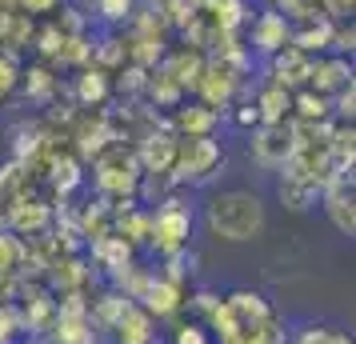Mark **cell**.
Here are the masks:
<instances>
[{
  "label": "cell",
  "mask_w": 356,
  "mask_h": 344,
  "mask_svg": "<svg viewBox=\"0 0 356 344\" xmlns=\"http://www.w3.org/2000/svg\"><path fill=\"white\" fill-rule=\"evenodd\" d=\"M200 224L220 245H252L268 229V208H264V197L252 188H220V193H209L200 208Z\"/></svg>",
  "instance_id": "6da1fadb"
},
{
  "label": "cell",
  "mask_w": 356,
  "mask_h": 344,
  "mask_svg": "<svg viewBox=\"0 0 356 344\" xmlns=\"http://www.w3.org/2000/svg\"><path fill=\"white\" fill-rule=\"evenodd\" d=\"M212 325L225 336V344H264V336L273 332V309L257 293H232L216 304Z\"/></svg>",
  "instance_id": "7a4b0ae2"
},
{
  "label": "cell",
  "mask_w": 356,
  "mask_h": 344,
  "mask_svg": "<svg viewBox=\"0 0 356 344\" xmlns=\"http://www.w3.org/2000/svg\"><path fill=\"white\" fill-rule=\"evenodd\" d=\"M292 148H296V132L284 120H264L248 145V156L260 164V168H284L292 161Z\"/></svg>",
  "instance_id": "3957f363"
},
{
  "label": "cell",
  "mask_w": 356,
  "mask_h": 344,
  "mask_svg": "<svg viewBox=\"0 0 356 344\" xmlns=\"http://www.w3.org/2000/svg\"><path fill=\"white\" fill-rule=\"evenodd\" d=\"M156 248H161L164 256H177L180 248L188 245V232H193V208L184 213L177 208V200H168L161 213H156Z\"/></svg>",
  "instance_id": "277c9868"
},
{
  "label": "cell",
  "mask_w": 356,
  "mask_h": 344,
  "mask_svg": "<svg viewBox=\"0 0 356 344\" xmlns=\"http://www.w3.org/2000/svg\"><path fill=\"white\" fill-rule=\"evenodd\" d=\"M353 177L344 181V172H337V181L324 188V213L332 220V229L344 232V236H353L356 232V208H353Z\"/></svg>",
  "instance_id": "5b68a950"
},
{
  "label": "cell",
  "mask_w": 356,
  "mask_h": 344,
  "mask_svg": "<svg viewBox=\"0 0 356 344\" xmlns=\"http://www.w3.org/2000/svg\"><path fill=\"white\" fill-rule=\"evenodd\" d=\"M252 44H257L264 56H276L292 44V28H289V17L276 13V8H264L257 20H252Z\"/></svg>",
  "instance_id": "8992f818"
},
{
  "label": "cell",
  "mask_w": 356,
  "mask_h": 344,
  "mask_svg": "<svg viewBox=\"0 0 356 344\" xmlns=\"http://www.w3.org/2000/svg\"><path fill=\"white\" fill-rule=\"evenodd\" d=\"M24 256H29V252H24V245H20V236L0 229V309L13 300V293H17Z\"/></svg>",
  "instance_id": "52a82bcc"
},
{
  "label": "cell",
  "mask_w": 356,
  "mask_h": 344,
  "mask_svg": "<svg viewBox=\"0 0 356 344\" xmlns=\"http://www.w3.org/2000/svg\"><path fill=\"white\" fill-rule=\"evenodd\" d=\"M120 344H152V316L136 304H124V316H120Z\"/></svg>",
  "instance_id": "ba28073f"
},
{
  "label": "cell",
  "mask_w": 356,
  "mask_h": 344,
  "mask_svg": "<svg viewBox=\"0 0 356 344\" xmlns=\"http://www.w3.org/2000/svg\"><path fill=\"white\" fill-rule=\"evenodd\" d=\"M180 309V288L172 280H152L148 284V300H145V312L148 316H172Z\"/></svg>",
  "instance_id": "9c48e42d"
},
{
  "label": "cell",
  "mask_w": 356,
  "mask_h": 344,
  "mask_svg": "<svg viewBox=\"0 0 356 344\" xmlns=\"http://www.w3.org/2000/svg\"><path fill=\"white\" fill-rule=\"evenodd\" d=\"M17 184H13V168L0 172V229L13 224V213H17Z\"/></svg>",
  "instance_id": "30bf717a"
},
{
  "label": "cell",
  "mask_w": 356,
  "mask_h": 344,
  "mask_svg": "<svg viewBox=\"0 0 356 344\" xmlns=\"http://www.w3.org/2000/svg\"><path fill=\"white\" fill-rule=\"evenodd\" d=\"M300 344H353L344 332H332V328H308V336H300Z\"/></svg>",
  "instance_id": "8fae6325"
},
{
  "label": "cell",
  "mask_w": 356,
  "mask_h": 344,
  "mask_svg": "<svg viewBox=\"0 0 356 344\" xmlns=\"http://www.w3.org/2000/svg\"><path fill=\"white\" fill-rule=\"evenodd\" d=\"M172 344H212V341L200 325H180L177 332H172Z\"/></svg>",
  "instance_id": "7c38bea8"
},
{
  "label": "cell",
  "mask_w": 356,
  "mask_h": 344,
  "mask_svg": "<svg viewBox=\"0 0 356 344\" xmlns=\"http://www.w3.org/2000/svg\"><path fill=\"white\" fill-rule=\"evenodd\" d=\"M81 97H104V72H84V81H81Z\"/></svg>",
  "instance_id": "4fadbf2b"
},
{
  "label": "cell",
  "mask_w": 356,
  "mask_h": 344,
  "mask_svg": "<svg viewBox=\"0 0 356 344\" xmlns=\"http://www.w3.org/2000/svg\"><path fill=\"white\" fill-rule=\"evenodd\" d=\"M97 8L108 20H124L129 17V8H132V0H97Z\"/></svg>",
  "instance_id": "5bb4252c"
},
{
  "label": "cell",
  "mask_w": 356,
  "mask_h": 344,
  "mask_svg": "<svg viewBox=\"0 0 356 344\" xmlns=\"http://www.w3.org/2000/svg\"><path fill=\"white\" fill-rule=\"evenodd\" d=\"M20 4H24L29 13H56V4H60V0H20Z\"/></svg>",
  "instance_id": "9a60e30c"
},
{
  "label": "cell",
  "mask_w": 356,
  "mask_h": 344,
  "mask_svg": "<svg viewBox=\"0 0 356 344\" xmlns=\"http://www.w3.org/2000/svg\"><path fill=\"white\" fill-rule=\"evenodd\" d=\"M33 344H44V341H33Z\"/></svg>",
  "instance_id": "2e32d148"
}]
</instances>
